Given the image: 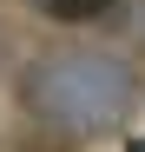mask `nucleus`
<instances>
[{"label":"nucleus","instance_id":"f257e3e1","mask_svg":"<svg viewBox=\"0 0 145 152\" xmlns=\"http://www.w3.org/2000/svg\"><path fill=\"white\" fill-rule=\"evenodd\" d=\"M20 99L40 126H53L66 139H92L119 126L138 106V80L119 53H92V46H72V53H46L27 66L20 80Z\"/></svg>","mask_w":145,"mask_h":152},{"label":"nucleus","instance_id":"f03ea898","mask_svg":"<svg viewBox=\"0 0 145 152\" xmlns=\"http://www.w3.org/2000/svg\"><path fill=\"white\" fill-rule=\"evenodd\" d=\"M40 13H53V20H72V27H79V20H99V13H112V0H33Z\"/></svg>","mask_w":145,"mask_h":152},{"label":"nucleus","instance_id":"7ed1b4c3","mask_svg":"<svg viewBox=\"0 0 145 152\" xmlns=\"http://www.w3.org/2000/svg\"><path fill=\"white\" fill-rule=\"evenodd\" d=\"M125 152H145V139H132V145H125Z\"/></svg>","mask_w":145,"mask_h":152}]
</instances>
